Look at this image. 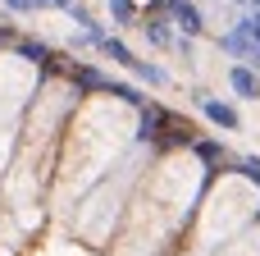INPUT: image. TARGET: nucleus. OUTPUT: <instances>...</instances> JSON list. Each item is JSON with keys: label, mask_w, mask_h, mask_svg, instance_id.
I'll use <instances>...</instances> for the list:
<instances>
[{"label": "nucleus", "mask_w": 260, "mask_h": 256, "mask_svg": "<svg viewBox=\"0 0 260 256\" xmlns=\"http://www.w3.org/2000/svg\"><path fill=\"white\" fill-rule=\"evenodd\" d=\"M219 46H224L229 55H238L242 64H251V69L260 64V46L251 41V37H247V32H242V27H233V32H224V37H219Z\"/></svg>", "instance_id": "nucleus-1"}, {"label": "nucleus", "mask_w": 260, "mask_h": 256, "mask_svg": "<svg viewBox=\"0 0 260 256\" xmlns=\"http://www.w3.org/2000/svg\"><path fill=\"white\" fill-rule=\"evenodd\" d=\"M229 87H233L242 101H256V96H260V78H256V69H251V64H233V69H229Z\"/></svg>", "instance_id": "nucleus-2"}, {"label": "nucleus", "mask_w": 260, "mask_h": 256, "mask_svg": "<svg viewBox=\"0 0 260 256\" xmlns=\"http://www.w3.org/2000/svg\"><path fill=\"white\" fill-rule=\"evenodd\" d=\"M169 14H174V23H178V32H183V37H201V32H206V18H201V9H197L192 0L174 5Z\"/></svg>", "instance_id": "nucleus-3"}, {"label": "nucleus", "mask_w": 260, "mask_h": 256, "mask_svg": "<svg viewBox=\"0 0 260 256\" xmlns=\"http://www.w3.org/2000/svg\"><path fill=\"white\" fill-rule=\"evenodd\" d=\"M201 110H206V119L210 124H219V128H229V133H238V110L229 105V101H215V96H201Z\"/></svg>", "instance_id": "nucleus-4"}, {"label": "nucleus", "mask_w": 260, "mask_h": 256, "mask_svg": "<svg viewBox=\"0 0 260 256\" xmlns=\"http://www.w3.org/2000/svg\"><path fill=\"white\" fill-rule=\"evenodd\" d=\"M133 73H137L142 82H151V87H165V82H169V73H165L160 64H151V60H133Z\"/></svg>", "instance_id": "nucleus-5"}, {"label": "nucleus", "mask_w": 260, "mask_h": 256, "mask_svg": "<svg viewBox=\"0 0 260 256\" xmlns=\"http://www.w3.org/2000/svg\"><path fill=\"white\" fill-rule=\"evenodd\" d=\"M142 27H146V41H151V46H178V41H174V32L165 27V18H146Z\"/></svg>", "instance_id": "nucleus-6"}, {"label": "nucleus", "mask_w": 260, "mask_h": 256, "mask_svg": "<svg viewBox=\"0 0 260 256\" xmlns=\"http://www.w3.org/2000/svg\"><path fill=\"white\" fill-rule=\"evenodd\" d=\"M101 50H105V55H110L114 64H123V69H133V60H137V55H133V50H128V46H123L119 37H105V41H101Z\"/></svg>", "instance_id": "nucleus-7"}, {"label": "nucleus", "mask_w": 260, "mask_h": 256, "mask_svg": "<svg viewBox=\"0 0 260 256\" xmlns=\"http://www.w3.org/2000/svg\"><path fill=\"white\" fill-rule=\"evenodd\" d=\"M18 55H23V60H32V64H41V60H50V50H46L41 41H23V46H18Z\"/></svg>", "instance_id": "nucleus-8"}, {"label": "nucleus", "mask_w": 260, "mask_h": 256, "mask_svg": "<svg viewBox=\"0 0 260 256\" xmlns=\"http://www.w3.org/2000/svg\"><path fill=\"white\" fill-rule=\"evenodd\" d=\"M238 27H242V32H247V37H251V41L260 46V9H251V14H242V23H238Z\"/></svg>", "instance_id": "nucleus-9"}, {"label": "nucleus", "mask_w": 260, "mask_h": 256, "mask_svg": "<svg viewBox=\"0 0 260 256\" xmlns=\"http://www.w3.org/2000/svg\"><path fill=\"white\" fill-rule=\"evenodd\" d=\"M197 156H201V160H219L224 147H219V142H197Z\"/></svg>", "instance_id": "nucleus-10"}, {"label": "nucleus", "mask_w": 260, "mask_h": 256, "mask_svg": "<svg viewBox=\"0 0 260 256\" xmlns=\"http://www.w3.org/2000/svg\"><path fill=\"white\" fill-rule=\"evenodd\" d=\"M110 9H114V18H119V23H128V18H133V0H110Z\"/></svg>", "instance_id": "nucleus-11"}, {"label": "nucleus", "mask_w": 260, "mask_h": 256, "mask_svg": "<svg viewBox=\"0 0 260 256\" xmlns=\"http://www.w3.org/2000/svg\"><path fill=\"white\" fill-rule=\"evenodd\" d=\"M5 9H14V14H27V9H41L37 0H5Z\"/></svg>", "instance_id": "nucleus-12"}, {"label": "nucleus", "mask_w": 260, "mask_h": 256, "mask_svg": "<svg viewBox=\"0 0 260 256\" xmlns=\"http://www.w3.org/2000/svg\"><path fill=\"white\" fill-rule=\"evenodd\" d=\"M242 174L256 179V174H260V156H242Z\"/></svg>", "instance_id": "nucleus-13"}, {"label": "nucleus", "mask_w": 260, "mask_h": 256, "mask_svg": "<svg viewBox=\"0 0 260 256\" xmlns=\"http://www.w3.org/2000/svg\"><path fill=\"white\" fill-rule=\"evenodd\" d=\"M41 9H73V0H37Z\"/></svg>", "instance_id": "nucleus-14"}, {"label": "nucleus", "mask_w": 260, "mask_h": 256, "mask_svg": "<svg viewBox=\"0 0 260 256\" xmlns=\"http://www.w3.org/2000/svg\"><path fill=\"white\" fill-rule=\"evenodd\" d=\"M165 5H169V9H174V5H183V0H165Z\"/></svg>", "instance_id": "nucleus-15"}, {"label": "nucleus", "mask_w": 260, "mask_h": 256, "mask_svg": "<svg viewBox=\"0 0 260 256\" xmlns=\"http://www.w3.org/2000/svg\"><path fill=\"white\" fill-rule=\"evenodd\" d=\"M251 5H256V9H260V0H251Z\"/></svg>", "instance_id": "nucleus-16"}]
</instances>
